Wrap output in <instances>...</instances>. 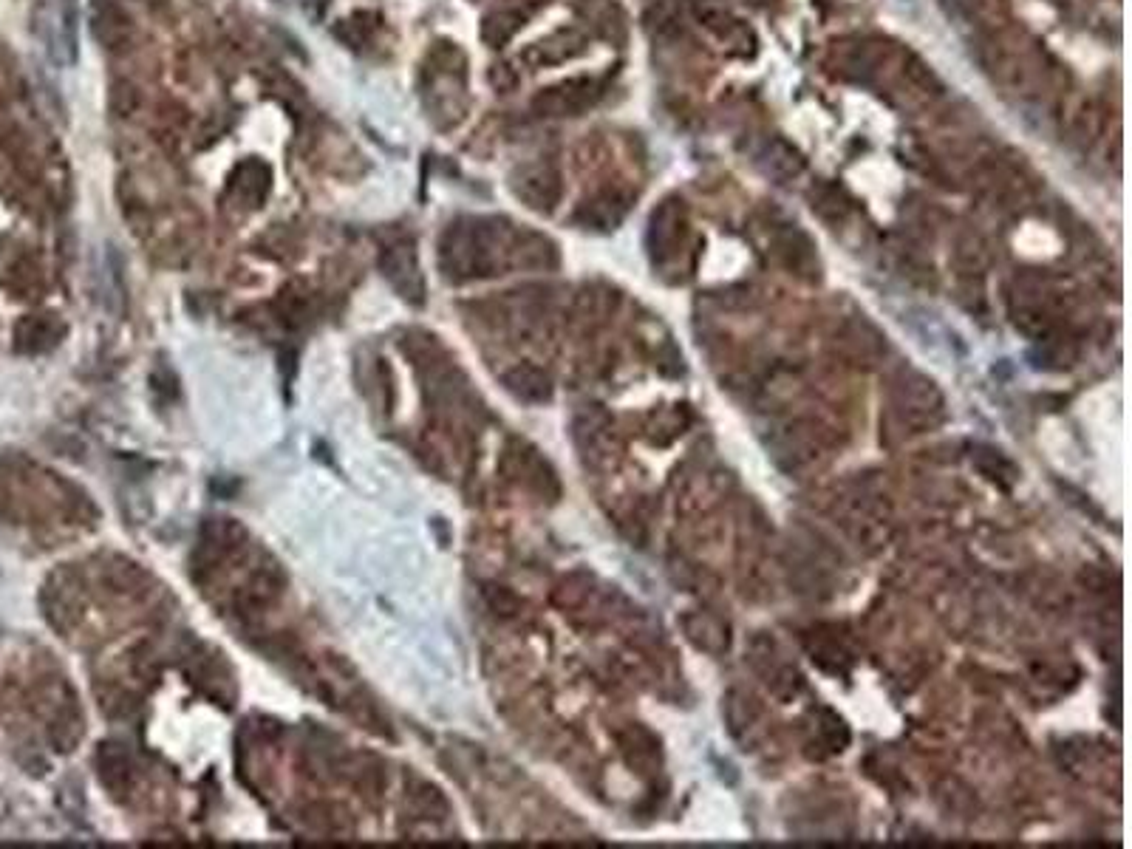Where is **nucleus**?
<instances>
[{
  "label": "nucleus",
  "mask_w": 1132,
  "mask_h": 849,
  "mask_svg": "<svg viewBox=\"0 0 1132 849\" xmlns=\"http://www.w3.org/2000/svg\"><path fill=\"white\" fill-rule=\"evenodd\" d=\"M34 29L43 34L57 63L77 60V0H43Z\"/></svg>",
  "instance_id": "obj_1"
},
{
  "label": "nucleus",
  "mask_w": 1132,
  "mask_h": 849,
  "mask_svg": "<svg viewBox=\"0 0 1132 849\" xmlns=\"http://www.w3.org/2000/svg\"><path fill=\"white\" fill-rule=\"evenodd\" d=\"M595 100L592 80H566L550 85L533 97V111L538 117H575Z\"/></svg>",
  "instance_id": "obj_2"
},
{
  "label": "nucleus",
  "mask_w": 1132,
  "mask_h": 849,
  "mask_svg": "<svg viewBox=\"0 0 1132 849\" xmlns=\"http://www.w3.org/2000/svg\"><path fill=\"white\" fill-rule=\"evenodd\" d=\"M513 190L535 210H550L561 199V176L550 165L521 167L513 176Z\"/></svg>",
  "instance_id": "obj_3"
},
{
  "label": "nucleus",
  "mask_w": 1132,
  "mask_h": 849,
  "mask_svg": "<svg viewBox=\"0 0 1132 849\" xmlns=\"http://www.w3.org/2000/svg\"><path fill=\"white\" fill-rule=\"evenodd\" d=\"M91 29H94V37L100 40L102 46L117 49V46H122V43L128 40V17L122 15L117 6L108 3V6H100V9L94 12Z\"/></svg>",
  "instance_id": "obj_4"
},
{
  "label": "nucleus",
  "mask_w": 1132,
  "mask_h": 849,
  "mask_svg": "<svg viewBox=\"0 0 1132 849\" xmlns=\"http://www.w3.org/2000/svg\"><path fill=\"white\" fill-rule=\"evenodd\" d=\"M765 167L770 176H776V179H793V176H799L801 170H804V159H801V153L790 142H784V139H776V142H770L765 150Z\"/></svg>",
  "instance_id": "obj_5"
},
{
  "label": "nucleus",
  "mask_w": 1132,
  "mask_h": 849,
  "mask_svg": "<svg viewBox=\"0 0 1132 849\" xmlns=\"http://www.w3.org/2000/svg\"><path fill=\"white\" fill-rule=\"evenodd\" d=\"M521 20H524V15L521 12H513V9H499V12H493V15L484 17V26H482V37L490 43V46H501V43H507L513 34L521 29Z\"/></svg>",
  "instance_id": "obj_6"
},
{
  "label": "nucleus",
  "mask_w": 1132,
  "mask_h": 849,
  "mask_svg": "<svg viewBox=\"0 0 1132 849\" xmlns=\"http://www.w3.org/2000/svg\"><path fill=\"white\" fill-rule=\"evenodd\" d=\"M903 77L909 80L912 88L923 91V94H940V91H943V85H940V80L934 77L932 68L926 66L923 60H917V57H909V60H906Z\"/></svg>",
  "instance_id": "obj_7"
},
{
  "label": "nucleus",
  "mask_w": 1132,
  "mask_h": 849,
  "mask_svg": "<svg viewBox=\"0 0 1132 849\" xmlns=\"http://www.w3.org/2000/svg\"><path fill=\"white\" fill-rule=\"evenodd\" d=\"M649 29L654 37H660V40H668V37H677V34L683 32V26H680V17H677V12L674 9H668V6H657V9H651L649 12Z\"/></svg>",
  "instance_id": "obj_8"
},
{
  "label": "nucleus",
  "mask_w": 1132,
  "mask_h": 849,
  "mask_svg": "<svg viewBox=\"0 0 1132 849\" xmlns=\"http://www.w3.org/2000/svg\"><path fill=\"white\" fill-rule=\"evenodd\" d=\"M303 3V9L306 12H315V15H320L323 12V6H326V0H300Z\"/></svg>",
  "instance_id": "obj_9"
},
{
  "label": "nucleus",
  "mask_w": 1132,
  "mask_h": 849,
  "mask_svg": "<svg viewBox=\"0 0 1132 849\" xmlns=\"http://www.w3.org/2000/svg\"><path fill=\"white\" fill-rule=\"evenodd\" d=\"M753 3H770V0H753Z\"/></svg>",
  "instance_id": "obj_10"
}]
</instances>
